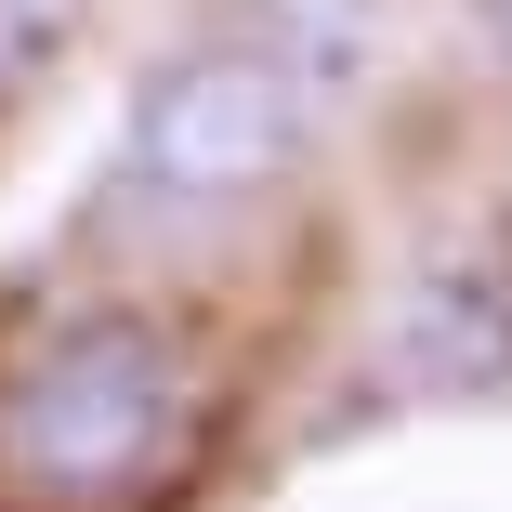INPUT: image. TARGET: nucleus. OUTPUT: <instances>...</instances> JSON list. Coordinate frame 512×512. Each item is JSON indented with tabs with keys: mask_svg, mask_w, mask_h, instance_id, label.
Returning a JSON list of instances; mask_svg holds the SVG:
<instances>
[{
	"mask_svg": "<svg viewBox=\"0 0 512 512\" xmlns=\"http://www.w3.org/2000/svg\"><path fill=\"white\" fill-rule=\"evenodd\" d=\"M197 447V368L145 316H66L0 368V486L40 512H119Z\"/></svg>",
	"mask_w": 512,
	"mask_h": 512,
	"instance_id": "obj_1",
	"label": "nucleus"
},
{
	"mask_svg": "<svg viewBox=\"0 0 512 512\" xmlns=\"http://www.w3.org/2000/svg\"><path fill=\"white\" fill-rule=\"evenodd\" d=\"M473 14H486V27H499V53H512V0H473Z\"/></svg>",
	"mask_w": 512,
	"mask_h": 512,
	"instance_id": "obj_4",
	"label": "nucleus"
},
{
	"mask_svg": "<svg viewBox=\"0 0 512 512\" xmlns=\"http://www.w3.org/2000/svg\"><path fill=\"white\" fill-rule=\"evenodd\" d=\"M329 92L302 79L276 40H211L184 53L132 92L119 119V197H145V211H224V197L276 184L302 158V132H316Z\"/></svg>",
	"mask_w": 512,
	"mask_h": 512,
	"instance_id": "obj_2",
	"label": "nucleus"
},
{
	"mask_svg": "<svg viewBox=\"0 0 512 512\" xmlns=\"http://www.w3.org/2000/svg\"><path fill=\"white\" fill-rule=\"evenodd\" d=\"M79 14H92V0H0V106L53 79V53L79 40Z\"/></svg>",
	"mask_w": 512,
	"mask_h": 512,
	"instance_id": "obj_3",
	"label": "nucleus"
}]
</instances>
